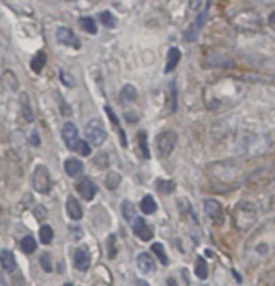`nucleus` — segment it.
Segmentation results:
<instances>
[{
  "instance_id": "nucleus-3",
  "label": "nucleus",
  "mask_w": 275,
  "mask_h": 286,
  "mask_svg": "<svg viewBox=\"0 0 275 286\" xmlns=\"http://www.w3.org/2000/svg\"><path fill=\"white\" fill-rule=\"evenodd\" d=\"M86 137H87L89 142H91V145L100 146L101 143L106 140L108 134H106L105 127H103L101 122L98 119H93L86 126Z\"/></svg>"
},
{
  "instance_id": "nucleus-24",
  "label": "nucleus",
  "mask_w": 275,
  "mask_h": 286,
  "mask_svg": "<svg viewBox=\"0 0 275 286\" xmlns=\"http://www.w3.org/2000/svg\"><path fill=\"white\" fill-rule=\"evenodd\" d=\"M121 98L127 101V103H130V101H135L137 100V88L134 85H124L122 87V90H121Z\"/></svg>"
},
{
  "instance_id": "nucleus-33",
  "label": "nucleus",
  "mask_w": 275,
  "mask_h": 286,
  "mask_svg": "<svg viewBox=\"0 0 275 286\" xmlns=\"http://www.w3.org/2000/svg\"><path fill=\"white\" fill-rule=\"evenodd\" d=\"M106 244H108V257H109V259H114V257H116V253H118V251H116V236H114V235H109Z\"/></svg>"
},
{
  "instance_id": "nucleus-1",
  "label": "nucleus",
  "mask_w": 275,
  "mask_h": 286,
  "mask_svg": "<svg viewBox=\"0 0 275 286\" xmlns=\"http://www.w3.org/2000/svg\"><path fill=\"white\" fill-rule=\"evenodd\" d=\"M256 208L250 201H240L233 209V220H235V225L240 230H248L256 222Z\"/></svg>"
},
{
  "instance_id": "nucleus-22",
  "label": "nucleus",
  "mask_w": 275,
  "mask_h": 286,
  "mask_svg": "<svg viewBox=\"0 0 275 286\" xmlns=\"http://www.w3.org/2000/svg\"><path fill=\"white\" fill-rule=\"evenodd\" d=\"M105 111H106V114L109 116V119H111V122H113V126L114 127H118V131H119V137H121V143H122V146H126L127 145V142H126V135H124V131L119 127V119H118V116H116L114 113H113V110L109 106H106L105 108Z\"/></svg>"
},
{
  "instance_id": "nucleus-39",
  "label": "nucleus",
  "mask_w": 275,
  "mask_h": 286,
  "mask_svg": "<svg viewBox=\"0 0 275 286\" xmlns=\"http://www.w3.org/2000/svg\"><path fill=\"white\" fill-rule=\"evenodd\" d=\"M31 140H32V145H36V146L40 143V139L37 137V134H36V132H32V139H31Z\"/></svg>"
},
{
  "instance_id": "nucleus-23",
  "label": "nucleus",
  "mask_w": 275,
  "mask_h": 286,
  "mask_svg": "<svg viewBox=\"0 0 275 286\" xmlns=\"http://www.w3.org/2000/svg\"><path fill=\"white\" fill-rule=\"evenodd\" d=\"M36 249H37L36 240H34L31 235L24 236L23 240H21V251H23V253H24V254H32Z\"/></svg>"
},
{
  "instance_id": "nucleus-8",
  "label": "nucleus",
  "mask_w": 275,
  "mask_h": 286,
  "mask_svg": "<svg viewBox=\"0 0 275 286\" xmlns=\"http://www.w3.org/2000/svg\"><path fill=\"white\" fill-rule=\"evenodd\" d=\"M57 40L61 45L73 47V49H81V40L70 28H58L57 31Z\"/></svg>"
},
{
  "instance_id": "nucleus-5",
  "label": "nucleus",
  "mask_w": 275,
  "mask_h": 286,
  "mask_svg": "<svg viewBox=\"0 0 275 286\" xmlns=\"http://www.w3.org/2000/svg\"><path fill=\"white\" fill-rule=\"evenodd\" d=\"M204 213L209 219L216 223V225H222L225 219V213L222 204L217 200H206L204 201Z\"/></svg>"
},
{
  "instance_id": "nucleus-19",
  "label": "nucleus",
  "mask_w": 275,
  "mask_h": 286,
  "mask_svg": "<svg viewBox=\"0 0 275 286\" xmlns=\"http://www.w3.org/2000/svg\"><path fill=\"white\" fill-rule=\"evenodd\" d=\"M79 26L82 31H86L89 34H97V23H95V19L91 16H82L79 19Z\"/></svg>"
},
{
  "instance_id": "nucleus-9",
  "label": "nucleus",
  "mask_w": 275,
  "mask_h": 286,
  "mask_svg": "<svg viewBox=\"0 0 275 286\" xmlns=\"http://www.w3.org/2000/svg\"><path fill=\"white\" fill-rule=\"evenodd\" d=\"M63 140L66 143V146L70 149H74L76 148V143L79 142V132H78V127H76L73 122H66L63 126Z\"/></svg>"
},
{
  "instance_id": "nucleus-41",
  "label": "nucleus",
  "mask_w": 275,
  "mask_h": 286,
  "mask_svg": "<svg viewBox=\"0 0 275 286\" xmlns=\"http://www.w3.org/2000/svg\"><path fill=\"white\" fill-rule=\"evenodd\" d=\"M137 286H150V285H147L145 282H137Z\"/></svg>"
},
{
  "instance_id": "nucleus-10",
  "label": "nucleus",
  "mask_w": 275,
  "mask_h": 286,
  "mask_svg": "<svg viewBox=\"0 0 275 286\" xmlns=\"http://www.w3.org/2000/svg\"><path fill=\"white\" fill-rule=\"evenodd\" d=\"M137 267L145 275H151L155 274L156 270V264H155V259L151 257L148 253H140L137 256Z\"/></svg>"
},
{
  "instance_id": "nucleus-12",
  "label": "nucleus",
  "mask_w": 275,
  "mask_h": 286,
  "mask_svg": "<svg viewBox=\"0 0 275 286\" xmlns=\"http://www.w3.org/2000/svg\"><path fill=\"white\" fill-rule=\"evenodd\" d=\"M74 267L81 272L89 270V267H91V253L87 251V248H79L78 251H76Z\"/></svg>"
},
{
  "instance_id": "nucleus-32",
  "label": "nucleus",
  "mask_w": 275,
  "mask_h": 286,
  "mask_svg": "<svg viewBox=\"0 0 275 286\" xmlns=\"http://www.w3.org/2000/svg\"><path fill=\"white\" fill-rule=\"evenodd\" d=\"M76 151H78L81 156H89L91 154V145H89L87 142H84V140H79L78 143H76Z\"/></svg>"
},
{
  "instance_id": "nucleus-11",
  "label": "nucleus",
  "mask_w": 275,
  "mask_h": 286,
  "mask_svg": "<svg viewBox=\"0 0 275 286\" xmlns=\"http://www.w3.org/2000/svg\"><path fill=\"white\" fill-rule=\"evenodd\" d=\"M132 227H134V233L139 236L142 241H150L151 238H153V230H151L147 225V222L140 219V217H137V219L134 220Z\"/></svg>"
},
{
  "instance_id": "nucleus-18",
  "label": "nucleus",
  "mask_w": 275,
  "mask_h": 286,
  "mask_svg": "<svg viewBox=\"0 0 275 286\" xmlns=\"http://www.w3.org/2000/svg\"><path fill=\"white\" fill-rule=\"evenodd\" d=\"M137 142H139V148L140 153L145 159H150V149H148V137L145 131H140L139 135H137Z\"/></svg>"
},
{
  "instance_id": "nucleus-29",
  "label": "nucleus",
  "mask_w": 275,
  "mask_h": 286,
  "mask_svg": "<svg viewBox=\"0 0 275 286\" xmlns=\"http://www.w3.org/2000/svg\"><path fill=\"white\" fill-rule=\"evenodd\" d=\"M21 106H23V116L26 122H32L34 121V114H32V110L29 108V100H27L26 95L21 97Z\"/></svg>"
},
{
  "instance_id": "nucleus-15",
  "label": "nucleus",
  "mask_w": 275,
  "mask_h": 286,
  "mask_svg": "<svg viewBox=\"0 0 275 286\" xmlns=\"http://www.w3.org/2000/svg\"><path fill=\"white\" fill-rule=\"evenodd\" d=\"M65 172L70 177H79L82 172H84V164H82V161H79V159L70 158L65 161Z\"/></svg>"
},
{
  "instance_id": "nucleus-21",
  "label": "nucleus",
  "mask_w": 275,
  "mask_h": 286,
  "mask_svg": "<svg viewBox=\"0 0 275 286\" xmlns=\"http://www.w3.org/2000/svg\"><path fill=\"white\" fill-rule=\"evenodd\" d=\"M195 274H196L198 278H200V280H206V278H208L209 270H208V262L204 261V257H198L196 267H195Z\"/></svg>"
},
{
  "instance_id": "nucleus-16",
  "label": "nucleus",
  "mask_w": 275,
  "mask_h": 286,
  "mask_svg": "<svg viewBox=\"0 0 275 286\" xmlns=\"http://www.w3.org/2000/svg\"><path fill=\"white\" fill-rule=\"evenodd\" d=\"M181 57L182 53L179 49L173 47L169 52H168V61H166V68H164V72H171L176 70V66L179 65V61H181Z\"/></svg>"
},
{
  "instance_id": "nucleus-38",
  "label": "nucleus",
  "mask_w": 275,
  "mask_h": 286,
  "mask_svg": "<svg viewBox=\"0 0 275 286\" xmlns=\"http://www.w3.org/2000/svg\"><path fill=\"white\" fill-rule=\"evenodd\" d=\"M61 114H66V116L71 114V110L68 108V105H61Z\"/></svg>"
},
{
  "instance_id": "nucleus-34",
  "label": "nucleus",
  "mask_w": 275,
  "mask_h": 286,
  "mask_svg": "<svg viewBox=\"0 0 275 286\" xmlns=\"http://www.w3.org/2000/svg\"><path fill=\"white\" fill-rule=\"evenodd\" d=\"M40 265H42V269L45 272H52V257L50 254H42L40 256Z\"/></svg>"
},
{
  "instance_id": "nucleus-42",
  "label": "nucleus",
  "mask_w": 275,
  "mask_h": 286,
  "mask_svg": "<svg viewBox=\"0 0 275 286\" xmlns=\"http://www.w3.org/2000/svg\"><path fill=\"white\" fill-rule=\"evenodd\" d=\"M63 286H71V285H70V283H68V285H63Z\"/></svg>"
},
{
  "instance_id": "nucleus-25",
  "label": "nucleus",
  "mask_w": 275,
  "mask_h": 286,
  "mask_svg": "<svg viewBox=\"0 0 275 286\" xmlns=\"http://www.w3.org/2000/svg\"><path fill=\"white\" fill-rule=\"evenodd\" d=\"M151 251L156 254V257L160 259V262L163 265H168L169 264V259H168V254H166V251H164V246L161 243H153L151 244Z\"/></svg>"
},
{
  "instance_id": "nucleus-40",
  "label": "nucleus",
  "mask_w": 275,
  "mask_h": 286,
  "mask_svg": "<svg viewBox=\"0 0 275 286\" xmlns=\"http://www.w3.org/2000/svg\"><path fill=\"white\" fill-rule=\"evenodd\" d=\"M0 286H6V280H5V277H3L2 272H0Z\"/></svg>"
},
{
  "instance_id": "nucleus-36",
  "label": "nucleus",
  "mask_w": 275,
  "mask_h": 286,
  "mask_svg": "<svg viewBox=\"0 0 275 286\" xmlns=\"http://www.w3.org/2000/svg\"><path fill=\"white\" fill-rule=\"evenodd\" d=\"M34 215H36L39 220H40V219H44V217L47 215L45 208H44V206H37L36 209H34Z\"/></svg>"
},
{
  "instance_id": "nucleus-2",
  "label": "nucleus",
  "mask_w": 275,
  "mask_h": 286,
  "mask_svg": "<svg viewBox=\"0 0 275 286\" xmlns=\"http://www.w3.org/2000/svg\"><path fill=\"white\" fill-rule=\"evenodd\" d=\"M32 185H34V190L39 193H49L50 192L52 179H50L49 169H47L45 166H42V164L36 166L34 174H32Z\"/></svg>"
},
{
  "instance_id": "nucleus-13",
  "label": "nucleus",
  "mask_w": 275,
  "mask_h": 286,
  "mask_svg": "<svg viewBox=\"0 0 275 286\" xmlns=\"http://www.w3.org/2000/svg\"><path fill=\"white\" fill-rule=\"evenodd\" d=\"M66 211H68V215H70L73 220L82 219V206H81V203L78 201V198H74V196H68Z\"/></svg>"
},
{
  "instance_id": "nucleus-7",
  "label": "nucleus",
  "mask_w": 275,
  "mask_h": 286,
  "mask_svg": "<svg viewBox=\"0 0 275 286\" xmlns=\"http://www.w3.org/2000/svg\"><path fill=\"white\" fill-rule=\"evenodd\" d=\"M76 190H78L81 198H84L86 201H92L98 192L97 185H95L91 179H82L81 182H78L76 183Z\"/></svg>"
},
{
  "instance_id": "nucleus-35",
  "label": "nucleus",
  "mask_w": 275,
  "mask_h": 286,
  "mask_svg": "<svg viewBox=\"0 0 275 286\" xmlns=\"http://www.w3.org/2000/svg\"><path fill=\"white\" fill-rule=\"evenodd\" d=\"M60 77H61V80H63V84H65V85H68V87H73V85H74V77L70 76V74H68V72L61 71V72H60Z\"/></svg>"
},
{
  "instance_id": "nucleus-20",
  "label": "nucleus",
  "mask_w": 275,
  "mask_h": 286,
  "mask_svg": "<svg viewBox=\"0 0 275 286\" xmlns=\"http://www.w3.org/2000/svg\"><path fill=\"white\" fill-rule=\"evenodd\" d=\"M45 63H47V55H45V52H39L37 55L32 58V61H31L32 71H34V72H40V71L44 70Z\"/></svg>"
},
{
  "instance_id": "nucleus-26",
  "label": "nucleus",
  "mask_w": 275,
  "mask_h": 286,
  "mask_svg": "<svg viewBox=\"0 0 275 286\" xmlns=\"http://www.w3.org/2000/svg\"><path fill=\"white\" fill-rule=\"evenodd\" d=\"M39 238L42 244H50L53 241V228L50 225H42L39 231Z\"/></svg>"
},
{
  "instance_id": "nucleus-4",
  "label": "nucleus",
  "mask_w": 275,
  "mask_h": 286,
  "mask_svg": "<svg viewBox=\"0 0 275 286\" xmlns=\"http://www.w3.org/2000/svg\"><path fill=\"white\" fill-rule=\"evenodd\" d=\"M177 145V134L176 132H163L158 135L156 139V148H158V154L161 158H168V156L174 151V148Z\"/></svg>"
},
{
  "instance_id": "nucleus-30",
  "label": "nucleus",
  "mask_w": 275,
  "mask_h": 286,
  "mask_svg": "<svg viewBox=\"0 0 275 286\" xmlns=\"http://www.w3.org/2000/svg\"><path fill=\"white\" fill-rule=\"evenodd\" d=\"M158 190H160L161 193L168 195V193H173L174 188H176V183L173 180H158Z\"/></svg>"
},
{
  "instance_id": "nucleus-37",
  "label": "nucleus",
  "mask_w": 275,
  "mask_h": 286,
  "mask_svg": "<svg viewBox=\"0 0 275 286\" xmlns=\"http://www.w3.org/2000/svg\"><path fill=\"white\" fill-rule=\"evenodd\" d=\"M204 0H188V5H190V10H200L201 5H203Z\"/></svg>"
},
{
  "instance_id": "nucleus-17",
  "label": "nucleus",
  "mask_w": 275,
  "mask_h": 286,
  "mask_svg": "<svg viewBox=\"0 0 275 286\" xmlns=\"http://www.w3.org/2000/svg\"><path fill=\"white\" fill-rule=\"evenodd\" d=\"M156 209H158V206H156V201L153 200V196L151 195H147V196H143V200L140 201V211L143 214H153V213H156Z\"/></svg>"
},
{
  "instance_id": "nucleus-14",
  "label": "nucleus",
  "mask_w": 275,
  "mask_h": 286,
  "mask_svg": "<svg viewBox=\"0 0 275 286\" xmlns=\"http://www.w3.org/2000/svg\"><path fill=\"white\" fill-rule=\"evenodd\" d=\"M0 265H2L5 272H13L16 269V259L10 249L0 251Z\"/></svg>"
},
{
  "instance_id": "nucleus-27",
  "label": "nucleus",
  "mask_w": 275,
  "mask_h": 286,
  "mask_svg": "<svg viewBox=\"0 0 275 286\" xmlns=\"http://www.w3.org/2000/svg\"><path fill=\"white\" fill-rule=\"evenodd\" d=\"M122 214H124V219L129 220V222H134V220L137 219L135 208H134V204L130 203V201H124V203H122Z\"/></svg>"
},
{
  "instance_id": "nucleus-6",
  "label": "nucleus",
  "mask_w": 275,
  "mask_h": 286,
  "mask_svg": "<svg viewBox=\"0 0 275 286\" xmlns=\"http://www.w3.org/2000/svg\"><path fill=\"white\" fill-rule=\"evenodd\" d=\"M211 3H212V0H208V3H206L204 10L195 18V21L188 26V29L185 31V39H187L188 42H193V40L198 37V34H200L203 24H204V21H206V16H208V11H209V5H211Z\"/></svg>"
},
{
  "instance_id": "nucleus-31",
  "label": "nucleus",
  "mask_w": 275,
  "mask_h": 286,
  "mask_svg": "<svg viewBox=\"0 0 275 286\" xmlns=\"http://www.w3.org/2000/svg\"><path fill=\"white\" fill-rule=\"evenodd\" d=\"M100 21L103 26H106V28H114L116 26V18L113 16L111 11H103L100 15Z\"/></svg>"
},
{
  "instance_id": "nucleus-28",
  "label": "nucleus",
  "mask_w": 275,
  "mask_h": 286,
  "mask_svg": "<svg viewBox=\"0 0 275 286\" xmlns=\"http://www.w3.org/2000/svg\"><path fill=\"white\" fill-rule=\"evenodd\" d=\"M119 182H121V175H119L118 172H109V174L106 175L105 185H106V188H109V190H114V188H118Z\"/></svg>"
}]
</instances>
